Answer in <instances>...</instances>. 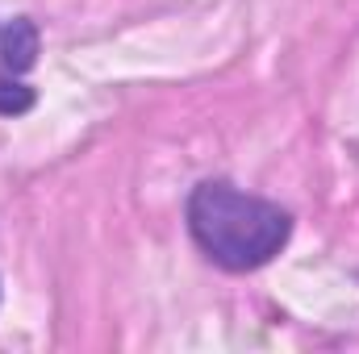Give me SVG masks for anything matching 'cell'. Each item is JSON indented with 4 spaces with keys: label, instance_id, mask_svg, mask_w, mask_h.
Listing matches in <instances>:
<instances>
[{
    "label": "cell",
    "instance_id": "cell-1",
    "mask_svg": "<svg viewBox=\"0 0 359 354\" xmlns=\"http://www.w3.org/2000/svg\"><path fill=\"white\" fill-rule=\"evenodd\" d=\"M188 229L217 267L255 271L284 250L292 217L280 204L247 196L230 183H201L188 200Z\"/></svg>",
    "mask_w": 359,
    "mask_h": 354
},
{
    "label": "cell",
    "instance_id": "cell-2",
    "mask_svg": "<svg viewBox=\"0 0 359 354\" xmlns=\"http://www.w3.org/2000/svg\"><path fill=\"white\" fill-rule=\"evenodd\" d=\"M0 63H4L13 76L29 71V67L38 63V29H34L29 17H13V21L0 29Z\"/></svg>",
    "mask_w": 359,
    "mask_h": 354
},
{
    "label": "cell",
    "instance_id": "cell-3",
    "mask_svg": "<svg viewBox=\"0 0 359 354\" xmlns=\"http://www.w3.org/2000/svg\"><path fill=\"white\" fill-rule=\"evenodd\" d=\"M34 88L21 84V80H0V117H21L34 108Z\"/></svg>",
    "mask_w": 359,
    "mask_h": 354
}]
</instances>
